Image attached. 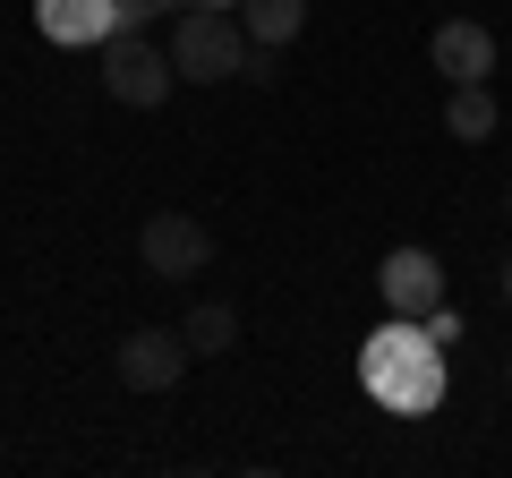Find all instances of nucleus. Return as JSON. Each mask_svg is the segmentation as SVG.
Returning <instances> with one entry per match:
<instances>
[{
  "label": "nucleus",
  "instance_id": "nucleus-1",
  "mask_svg": "<svg viewBox=\"0 0 512 478\" xmlns=\"http://www.w3.org/2000/svg\"><path fill=\"white\" fill-rule=\"evenodd\" d=\"M359 393L393 419H427L444 410V342L427 333V316H384L359 342Z\"/></svg>",
  "mask_w": 512,
  "mask_h": 478
},
{
  "label": "nucleus",
  "instance_id": "nucleus-2",
  "mask_svg": "<svg viewBox=\"0 0 512 478\" xmlns=\"http://www.w3.org/2000/svg\"><path fill=\"white\" fill-rule=\"evenodd\" d=\"M248 26H239V9H214V0H188L180 18H171V69H180V86H231V77H248Z\"/></svg>",
  "mask_w": 512,
  "mask_h": 478
},
{
  "label": "nucleus",
  "instance_id": "nucleus-3",
  "mask_svg": "<svg viewBox=\"0 0 512 478\" xmlns=\"http://www.w3.org/2000/svg\"><path fill=\"white\" fill-rule=\"evenodd\" d=\"M94 60H103V94H111V103H128V111H154L171 86H180V69H171V43L128 35V26H120V35H111Z\"/></svg>",
  "mask_w": 512,
  "mask_h": 478
},
{
  "label": "nucleus",
  "instance_id": "nucleus-4",
  "mask_svg": "<svg viewBox=\"0 0 512 478\" xmlns=\"http://www.w3.org/2000/svg\"><path fill=\"white\" fill-rule=\"evenodd\" d=\"M188 368H197V350H188L180 325H137L120 342V385L128 393H171Z\"/></svg>",
  "mask_w": 512,
  "mask_h": 478
},
{
  "label": "nucleus",
  "instance_id": "nucleus-5",
  "mask_svg": "<svg viewBox=\"0 0 512 478\" xmlns=\"http://www.w3.org/2000/svg\"><path fill=\"white\" fill-rule=\"evenodd\" d=\"M137 257L154 265V282H197L205 265H214V231H205L197 214H154L146 231H137Z\"/></svg>",
  "mask_w": 512,
  "mask_h": 478
},
{
  "label": "nucleus",
  "instance_id": "nucleus-6",
  "mask_svg": "<svg viewBox=\"0 0 512 478\" xmlns=\"http://www.w3.org/2000/svg\"><path fill=\"white\" fill-rule=\"evenodd\" d=\"M427 60H436L444 86H495V26L478 18H444L427 35Z\"/></svg>",
  "mask_w": 512,
  "mask_h": 478
},
{
  "label": "nucleus",
  "instance_id": "nucleus-7",
  "mask_svg": "<svg viewBox=\"0 0 512 478\" xmlns=\"http://www.w3.org/2000/svg\"><path fill=\"white\" fill-rule=\"evenodd\" d=\"M35 26L60 52H103L120 35V0H35Z\"/></svg>",
  "mask_w": 512,
  "mask_h": 478
},
{
  "label": "nucleus",
  "instance_id": "nucleus-8",
  "mask_svg": "<svg viewBox=\"0 0 512 478\" xmlns=\"http://www.w3.org/2000/svg\"><path fill=\"white\" fill-rule=\"evenodd\" d=\"M376 291H384L393 316H427V308H444V265L427 257V248H393V257L376 265Z\"/></svg>",
  "mask_w": 512,
  "mask_h": 478
},
{
  "label": "nucleus",
  "instance_id": "nucleus-9",
  "mask_svg": "<svg viewBox=\"0 0 512 478\" xmlns=\"http://www.w3.org/2000/svg\"><path fill=\"white\" fill-rule=\"evenodd\" d=\"M180 333H188L197 359H222V350H239V308L231 299H197V308L180 316Z\"/></svg>",
  "mask_w": 512,
  "mask_h": 478
},
{
  "label": "nucleus",
  "instance_id": "nucleus-10",
  "mask_svg": "<svg viewBox=\"0 0 512 478\" xmlns=\"http://www.w3.org/2000/svg\"><path fill=\"white\" fill-rule=\"evenodd\" d=\"M239 26H248V43H291L299 26H308V0H239Z\"/></svg>",
  "mask_w": 512,
  "mask_h": 478
},
{
  "label": "nucleus",
  "instance_id": "nucleus-11",
  "mask_svg": "<svg viewBox=\"0 0 512 478\" xmlns=\"http://www.w3.org/2000/svg\"><path fill=\"white\" fill-rule=\"evenodd\" d=\"M444 129H453L461 146L495 137V86H453V94H444Z\"/></svg>",
  "mask_w": 512,
  "mask_h": 478
},
{
  "label": "nucleus",
  "instance_id": "nucleus-12",
  "mask_svg": "<svg viewBox=\"0 0 512 478\" xmlns=\"http://www.w3.org/2000/svg\"><path fill=\"white\" fill-rule=\"evenodd\" d=\"M188 0H120V26L128 35H154V18H180Z\"/></svg>",
  "mask_w": 512,
  "mask_h": 478
},
{
  "label": "nucleus",
  "instance_id": "nucleus-13",
  "mask_svg": "<svg viewBox=\"0 0 512 478\" xmlns=\"http://www.w3.org/2000/svg\"><path fill=\"white\" fill-rule=\"evenodd\" d=\"M427 333H436V342L453 350V342H461V308H427Z\"/></svg>",
  "mask_w": 512,
  "mask_h": 478
},
{
  "label": "nucleus",
  "instance_id": "nucleus-14",
  "mask_svg": "<svg viewBox=\"0 0 512 478\" xmlns=\"http://www.w3.org/2000/svg\"><path fill=\"white\" fill-rule=\"evenodd\" d=\"M504 299H512V265H504Z\"/></svg>",
  "mask_w": 512,
  "mask_h": 478
},
{
  "label": "nucleus",
  "instance_id": "nucleus-15",
  "mask_svg": "<svg viewBox=\"0 0 512 478\" xmlns=\"http://www.w3.org/2000/svg\"><path fill=\"white\" fill-rule=\"evenodd\" d=\"M214 9H239V0H214Z\"/></svg>",
  "mask_w": 512,
  "mask_h": 478
}]
</instances>
